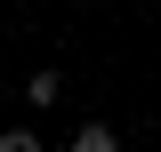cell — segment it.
<instances>
[{"instance_id":"cell-1","label":"cell","mask_w":161,"mask_h":152,"mask_svg":"<svg viewBox=\"0 0 161 152\" xmlns=\"http://www.w3.org/2000/svg\"><path fill=\"white\" fill-rule=\"evenodd\" d=\"M73 152H121V128H105V120H80V128H73Z\"/></svg>"},{"instance_id":"cell-2","label":"cell","mask_w":161,"mask_h":152,"mask_svg":"<svg viewBox=\"0 0 161 152\" xmlns=\"http://www.w3.org/2000/svg\"><path fill=\"white\" fill-rule=\"evenodd\" d=\"M24 96H32V104H57V96H64V72H57V64H40V72L24 80Z\"/></svg>"},{"instance_id":"cell-3","label":"cell","mask_w":161,"mask_h":152,"mask_svg":"<svg viewBox=\"0 0 161 152\" xmlns=\"http://www.w3.org/2000/svg\"><path fill=\"white\" fill-rule=\"evenodd\" d=\"M0 152H40V136L32 128H0Z\"/></svg>"}]
</instances>
